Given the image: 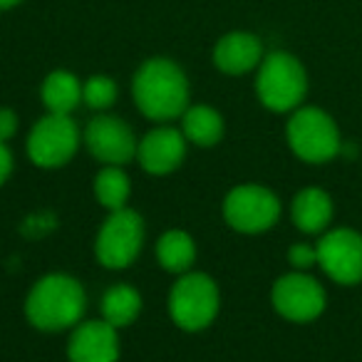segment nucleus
Masks as SVG:
<instances>
[{"label":"nucleus","mask_w":362,"mask_h":362,"mask_svg":"<svg viewBox=\"0 0 362 362\" xmlns=\"http://www.w3.org/2000/svg\"><path fill=\"white\" fill-rule=\"evenodd\" d=\"M132 97L146 119L169 122L189 110V80L169 57H151L132 80Z\"/></svg>","instance_id":"obj_1"},{"label":"nucleus","mask_w":362,"mask_h":362,"mask_svg":"<svg viewBox=\"0 0 362 362\" xmlns=\"http://www.w3.org/2000/svg\"><path fill=\"white\" fill-rule=\"evenodd\" d=\"M85 308L87 293L82 283L65 273H50L30 288L25 300V315L37 330L60 332L80 325Z\"/></svg>","instance_id":"obj_2"},{"label":"nucleus","mask_w":362,"mask_h":362,"mask_svg":"<svg viewBox=\"0 0 362 362\" xmlns=\"http://www.w3.org/2000/svg\"><path fill=\"white\" fill-rule=\"evenodd\" d=\"M308 92L305 67L291 52H268L258 65L256 95L271 112H296Z\"/></svg>","instance_id":"obj_3"},{"label":"nucleus","mask_w":362,"mask_h":362,"mask_svg":"<svg viewBox=\"0 0 362 362\" xmlns=\"http://www.w3.org/2000/svg\"><path fill=\"white\" fill-rule=\"evenodd\" d=\"M221 296L218 286L206 273H184L169 293V315L181 330L199 332L218 315Z\"/></svg>","instance_id":"obj_4"},{"label":"nucleus","mask_w":362,"mask_h":362,"mask_svg":"<svg viewBox=\"0 0 362 362\" xmlns=\"http://www.w3.org/2000/svg\"><path fill=\"white\" fill-rule=\"evenodd\" d=\"M293 154L310 164H325L340 154V132L330 115L317 107H298L286 127Z\"/></svg>","instance_id":"obj_5"},{"label":"nucleus","mask_w":362,"mask_h":362,"mask_svg":"<svg viewBox=\"0 0 362 362\" xmlns=\"http://www.w3.org/2000/svg\"><path fill=\"white\" fill-rule=\"evenodd\" d=\"M144 246V221L132 209L110 211L95 241L97 261L110 271H122L132 266Z\"/></svg>","instance_id":"obj_6"},{"label":"nucleus","mask_w":362,"mask_h":362,"mask_svg":"<svg viewBox=\"0 0 362 362\" xmlns=\"http://www.w3.org/2000/svg\"><path fill=\"white\" fill-rule=\"evenodd\" d=\"M281 216V202L271 189L261 184H241L223 199V218L238 233H263L276 226Z\"/></svg>","instance_id":"obj_7"},{"label":"nucleus","mask_w":362,"mask_h":362,"mask_svg":"<svg viewBox=\"0 0 362 362\" xmlns=\"http://www.w3.org/2000/svg\"><path fill=\"white\" fill-rule=\"evenodd\" d=\"M80 146V129L70 115H52L47 112L37 119L28 136V156L33 164L42 169L65 166Z\"/></svg>","instance_id":"obj_8"},{"label":"nucleus","mask_w":362,"mask_h":362,"mask_svg":"<svg viewBox=\"0 0 362 362\" xmlns=\"http://www.w3.org/2000/svg\"><path fill=\"white\" fill-rule=\"evenodd\" d=\"M317 266L340 286H357L362 281V236L352 228L327 231L317 241Z\"/></svg>","instance_id":"obj_9"},{"label":"nucleus","mask_w":362,"mask_h":362,"mask_svg":"<svg viewBox=\"0 0 362 362\" xmlns=\"http://www.w3.org/2000/svg\"><path fill=\"white\" fill-rule=\"evenodd\" d=\"M271 300L273 308L293 322H310L325 310V291L315 278L303 271L278 278L271 291Z\"/></svg>","instance_id":"obj_10"},{"label":"nucleus","mask_w":362,"mask_h":362,"mask_svg":"<svg viewBox=\"0 0 362 362\" xmlns=\"http://www.w3.org/2000/svg\"><path fill=\"white\" fill-rule=\"evenodd\" d=\"M85 144L95 159L107 166H124L136 156V139L124 119L97 115L85 129Z\"/></svg>","instance_id":"obj_11"},{"label":"nucleus","mask_w":362,"mask_h":362,"mask_svg":"<svg viewBox=\"0 0 362 362\" xmlns=\"http://www.w3.org/2000/svg\"><path fill=\"white\" fill-rule=\"evenodd\" d=\"M187 156V136L174 127H156L136 146V159L146 174L166 176L176 171Z\"/></svg>","instance_id":"obj_12"},{"label":"nucleus","mask_w":362,"mask_h":362,"mask_svg":"<svg viewBox=\"0 0 362 362\" xmlns=\"http://www.w3.org/2000/svg\"><path fill=\"white\" fill-rule=\"evenodd\" d=\"M70 362H117L119 335L107 320H87L75 325L67 342Z\"/></svg>","instance_id":"obj_13"},{"label":"nucleus","mask_w":362,"mask_h":362,"mask_svg":"<svg viewBox=\"0 0 362 362\" xmlns=\"http://www.w3.org/2000/svg\"><path fill=\"white\" fill-rule=\"evenodd\" d=\"M263 42L253 33H226L214 47V65L223 75H246L263 62Z\"/></svg>","instance_id":"obj_14"},{"label":"nucleus","mask_w":362,"mask_h":362,"mask_svg":"<svg viewBox=\"0 0 362 362\" xmlns=\"http://www.w3.org/2000/svg\"><path fill=\"white\" fill-rule=\"evenodd\" d=\"M291 214H293V223L303 233H320L332 221V199L322 189L308 187L296 194Z\"/></svg>","instance_id":"obj_15"},{"label":"nucleus","mask_w":362,"mask_h":362,"mask_svg":"<svg viewBox=\"0 0 362 362\" xmlns=\"http://www.w3.org/2000/svg\"><path fill=\"white\" fill-rule=\"evenodd\" d=\"M42 105L52 115H72L82 102V82L67 70H55L42 82Z\"/></svg>","instance_id":"obj_16"},{"label":"nucleus","mask_w":362,"mask_h":362,"mask_svg":"<svg viewBox=\"0 0 362 362\" xmlns=\"http://www.w3.org/2000/svg\"><path fill=\"white\" fill-rule=\"evenodd\" d=\"M181 134L197 146H216L223 136V117L209 105H189L181 115Z\"/></svg>","instance_id":"obj_17"},{"label":"nucleus","mask_w":362,"mask_h":362,"mask_svg":"<svg viewBox=\"0 0 362 362\" xmlns=\"http://www.w3.org/2000/svg\"><path fill=\"white\" fill-rule=\"evenodd\" d=\"M156 258H159L161 268L176 276L192 271L194 261H197V243L187 231H166L156 243Z\"/></svg>","instance_id":"obj_18"},{"label":"nucleus","mask_w":362,"mask_h":362,"mask_svg":"<svg viewBox=\"0 0 362 362\" xmlns=\"http://www.w3.org/2000/svg\"><path fill=\"white\" fill-rule=\"evenodd\" d=\"M141 313V296L127 283H117L102 296V320L112 327H127L139 317Z\"/></svg>","instance_id":"obj_19"},{"label":"nucleus","mask_w":362,"mask_h":362,"mask_svg":"<svg viewBox=\"0 0 362 362\" xmlns=\"http://www.w3.org/2000/svg\"><path fill=\"white\" fill-rule=\"evenodd\" d=\"M129 194H132L129 176L124 174L122 166H105V169L95 176V197L107 211L127 209Z\"/></svg>","instance_id":"obj_20"},{"label":"nucleus","mask_w":362,"mask_h":362,"mask_svg":"<svg viewBox=\"0 0 362 362\" xmlns=\"http://www.w3.org/2000/svg\"><path fill=\"white\" fill-rule=\"evenodd\" d=\"M117 100V85L107 75H92L87 82H82V102L90 110L105 112L115 105Z\"/></svg>","instance_id":"obj_21"},{"label":"nucleus","mask_w":362,"mask_h":362,"mask_svg":"<svg viewBox=\"0 0 362 362\" xmlns=\"http://www.w3.org/2000/svg\"><path fill=\"white\" fill-rule=\"evenodd\" d=\"M288 263L296 271H308V268L317 266V248L308 246V243H293L288 251Z\"/></svg>","instance_id":"obj_22"},{"label":"nucleus","mask_w":362,"mask_h":362,"mask_svg":"<svg viewBox=\"0 0 362 362\" xmlns=\"http://www.w3.org/2000/svg\"><path fill=\"white\" fill-rule=\"evenodd\" d=\"M18 132V115L8 107L0 110V141H8L13 139Z\"/></svg>","instance_id":"obj_23"},{"label":"nucleus","mask_w":362,"mask_h":362,"mask_svg":"<svg viewBox=\"0 0 362 362\" xmlns=\"http://www.w3.org/2000/svg\"><path fill=\"white\" fill-rule=\"evenodd\" d=\"M11 171H13V154L6 146V141H0V187L8 181Z\"/></svg>","instance_id":"obj_24"},{"label":"nucleus","mask_w":362,"mask_h":362,"mask_svg":"<svg viewBox=\"0 0 362 362\" xmlns=\"http://www.w3.org/2000/svg\"><path fill=\"white\" fill-rule=\"evenodd\" d=\"M23 0H0V11H11V8L21 6Z\"/></svg>","instance_id":"obj_25"}]
</instances>
